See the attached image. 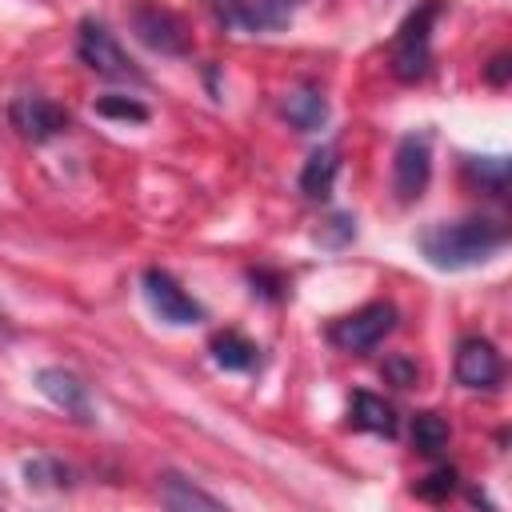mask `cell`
Returning a JSON list of instances; mask_svg holds the SVG:
<instances>
[{
    "label": "cell",
    "mask_w": 512,
    "mask_h": 512,
    "mask_svg": "<svg viewBox=\"0 0 512 512\" xmlns=\"http://www.w3.org/2000/svg\"><path fill=\"white\" fill-rule=\"evenodd\" d=\"M416 244L432 268L460 272V268H476V264L492 260L508 244V228L492 216H460V220L428 224L416 236Z\"/></svg>",
    "instance_id": "cell-1"
},
{
    "label": "cell",
    "mask_w": 512,
    "mask_h": 512,
    "mask_svg": "<svg viewBox=\"0 0 512 512\" xmlns=\"http://www.w3.org/2000/svg\"><path fill=\"white\" fill-rule=\"evenodd\" d=\"M436 16H440V0H424L396 28V40H392V72H396V80L412 84V80H424L428 76V64H432V24H436Z\"/></svg>",
    "instance_id": "cell-2"
},
{
    "label": "cell",
    "mask_w": 512,
    "mask_h": 512,
    "mask_svg": "<svg viewBox=\"0 0 512 512\" xmlns=\"http://www.w3.org/2000/svg\"><path fill=\"white\" fill-rule=\"evenodd\" d=\"M128 28L136 32V40L144 48H152L160 56H188V48H192V32H188L184 16L156 0H132Z\"/></svg>",
    "instance_id": "cell-3"
},
{
    "label": "cell",
    "mask_w": 512,
    "mask_h": 512,
    "mask_svg": "<svg viewBox=\"0 0 512 512\" xmlns=\"http://www.w3.org/2000/svg\"><path fill=\"white\" fill-rule=\"evenodd\" d=\"M76 56H80L84 68H92V72L104 76V80H132V84L144 80V72H140V68L128 60V52L116 44V36L108 32V24L96 20V16H84V20H80V28H76Z\"/></svg>",
    "instance_id": "cell-4"
},
{
    "label": "cell",
    "mask_w": 512,
    "mask_h": 512,
    "mask_svg": "<svg viewBox=\"0 0 512 512\" xmlns=\"http://www.w3.org/2000/svg\"><path fill=\"white\" fill-rule=\"evenodd\" d=\"M396 328V304L392 300H372L348 316H340L332 328H328V340L344 352H372L376 344H384V336Z\"/></svg>",
    "instance_id": "cell-5"
},
{
    "label": "cell",
    "mask_w": 512,
    "mask_h": 512,
    "mask_svg": "<svg viewBox=\"0 0 512 512\" xmlns=\"http://www.w3.org/2000/svg\"><path fill=\"white\" fill-rule=\"evenodd\" d=\"M432 180V140L428 132H408L400 144H396V156H392V188H396V200L412 204L424 196Z\"/></svg>",
    "instance_id": "cell-6"
},
{
    "label": "cell",
    "mask_w": 512,
    "mask_h": 512,
    "mask_svg": "<svg viewBox=\"0 0 512 512\" xmlns=\"http://www.w3.org/2000/svg\"><path fill=\"white\" fill-rule=\"evenodd\" d=\"M144 300L164 324L184 328V324H200L204 320V304L192 292H184L180 280L172 272H164V268H148L144 272Z\"/></svg>",
    "instance_id": "cell-7"
},
{
    "label": "cell",
    "mask_w": 512,
    "mask_h": 512,
    "mask_svg": "<svg viewBox=\"0 0 512 512\" xmlns=\"http://www.w3.org/2000/svg\"><path fill=\"white\" fill-rule=\"evenodd\" d=\"M8 124H12L24 140L44 144V140L60 136V132L72 124V116H68V108H60V104L48 100V96H16V100L8 104Z\"/></svg>",
    "instance_id": "cell-8"
},
{
    "label": "cell",
    "mask_w": 512,
    "mask_h": 512,
    "mask_svg": "<svg viewBox=\"0 0 512 512\" xmlns=\"http://www.w3.org/2000/svg\"><path fill=\"white\" fill-rule=\"evenodd\" d=\"M36 388H40V396H48L64 416H72V420H80V424H92V420H96L88 384H84L76 372H68V368H40V372H36Z\"/></svg>",
    "instance_id": "cell-9"
},
{
    "label": "cell",
    "mask_w": 512,
    "mask_h": 512,
    "mask_svg": "<svg viewBox=\"0 0 512 512\" xmlns=\"http://www.w3.org/2000/svg\"><path fill=\"white\" fill-rule=\"evenodd\" d=\"M504 376V364H500V352L492 340L484 336H468L460 340L456 348V380L464 388H496Z\"/></svg>",
    "instance_id": "cell-10"
},
{
    "label": "cell",
    "mask_w": 512,
    "mask_h": 512,
    "mask_svg": "<svg viewBox=\"0 0 512 512\" xmlns=\"http://www.w3.org/2000/svg\"><path fill=\"white\" fill-rule=\"evenodd\" d=\"M300 0H216L220 16L236 28H248V32H272V28H284L292 20Z\"/></svg>",
    "instance_id": "cell-11"
},
{
    "label": "cell",
    "mask_w": 512,
    "mask_h": 512,
    "mask_svg": "<svg viewBox=\"0 0 512 512\" xmlns=\"http://www.w3.org/2000/svg\"><path fill=\"white\" fill-rule=\"evenodd\" d=\"M280 112L284 120L296 128V132H320L328 124V100L316 92V88H296L280 100Z\"/></svg>",
    "instance_id": "cell-12"
},
{
    "label": "cell",
    "mask_w": 512,
    "mask_h": 512,
    "mask_svg": "<svg viewBox=\"0 0 512 512\" xmlns=\"http://www.w3.org/2000/svg\"><path fill=\"white\" fill-rule=\"evenodd\" d=\"M336 172H340V148L320 144V148L304 160V168H300V192H304L308 200H324V196L332 192V184H336Z\"/></svg>",
    "instance_id": "cell-13"
},
{
    "label": "cell",
    "mask_w": 512,
    "mask_h": 512,
    "mask_svg": "<svg viewBox=\"0 0 512 512\" xmlns=\"http://www.w3.org/2000/svg\"><path fill=\"white\" fill-rule=\"evenodd\" d=\"M160 504H164V508H176V512H192V508L216 512V508H224L212 492L196 488V484H192L188 476H180V472H160Z\"/></svg>",
    "instance_id": "cell-14"
},
{
    "label": "cell",
    "mask_w": 512,
    "mask_h": 512,
    "mask_svg": "<svg viewBox=\"0 0 512 512\" xmlns=\"http://www.w3.org/2000/svg\"><path fill=\"white\" fill-rule=\"evenodd\" d=\"M348 416L356 428L364 432H376V436H396V412L384 396H372V392H352V404H348Z\"/></svg>",
    "instance_id": "cell-15"
},
{
    "label": "cell",
    "mask_w": 512,
    "mask_h": 512,
    "mask_svg": "<svg viewBox=\"0 0 512 512\" xmlns=\"http://www.w3.org/2000/svg\"><path fill=\"white\" fill-rule=\"evenodd\" d=\"M212 360L224 372H248V368H256V344L228 328V332L212 336Z\"/></svg>",
    "instance_id": "cell-16"
},
{
    "label": "cell",
    "mask_w": 512,
    "mask_h": 512,
    "mask_svg": "<svg viewBox=\"0 0 512 512\" xmlns=\"http://www.w3.org/2000/svg\"><path fill=\"white\" fill-rule=\"evenodd\" d=\"M448 440H452V428L440 412H416L412 416V448L420 456H440L448 448Z\"/></svg>",
    "instance_id": "cell-17"
},
{
    "label": "cell",
    "mask_w": 512,
    "mask_h": 512,
    "mask_svg": "<svg viewBox=\"0 0 512 512\" xmlns=\"http://www.w3.org/2000/svg\"><path fill=\"white\" fill-rule=\"evenodd\" d=\"M464 172H468L488 196H504V188H508V160H504V156H468V160H464Z\"/></svg>",
    "instance_id": "cell-18"
},
{
    "label": "cell",
    "mask_w": 512,
    "mask_h": 512,
    "mask_svg": "<svg viewBox=\"0 0 512 512\" xmlns=\"http://www.w3.org/2000/svg\"><path fill=\"white\" fill-rule=\"evenodd\" d=\"M24 480H28V488H68L72 468L60 464L56 456H32V460H24Z\"/></svg>",
    "instance_id": "cell-19"
},
{
    "label": "cell",
    "mask_w": 512,
    "mask_h": 512,
    "mask_svg": "<svg viewBox=\"0 0 512 512\" xmlns=\"http://www.w3.org/2000/svg\"><path fill=\"white\" fill-rule=\"evenodd\" d=\"M96 116L124 120V124H144L148 120V104H140L136 96H100L96 100Z\"/></svg>",
    "instance_id": "cell-20"
},
{
    "label": "cell",
    "mask_w": 512,
    "mask_h": 512,
    "mask_svg": "<svg viewBox=\"0 0 512 512\" xmlns=\"http://www.w3.org/2000/svg\"><path fill=\"white\" fill-rule=\"evenodd\" d=\"M456 492V468H436L432 476H424L420 484H416V496L420 500H432V504H440V500H448Z\"/></svg>",
    "instance_id": "cell-21"
},
{
    "label": "cell",
    "mask_w": 512,
    "mask_h": 512,
    "mask_svg": "<svg viewBox=\"0 0 512 512\" xmlns=\"http://www.w3.org/2000/svg\"><path fill=\"white\" fill-rule=\"evenodd\" d=\"M384 380H388V384H396V388H412V384L420 380V368H416V360H412V356L392 352V356H384Z\"/></svg>",
    "instance_id": "cell-22"
},
{
    "label": "cell",
    "mask_w": 512,
    "mask_h": 512,
    "mask_svg": "<svg viewBox=\"0 0 512 512\" xmlns=\"http://www.w3.org/2000/svg\"><path fill=\"white\" fill-rule=\"evenodd\" d=\"M248 280H252V292H260V296H268V300H276V296H280V288H284V280H280V276H272V272H264V268H260V272H252Z\"/></svg>",
    "instance_id": "cell-23"
},
{
    "label": "cell",
    "mask_w": 512,
    "mask_h": 512,
    "mask_svg": "<svg viewBox=\"0 0 512 512\" xmlns=\"http://www.w3.org/2000/svg\"><path fill=\"white\" fill-rule=\"evenodd\" d=\"M508 72H512V60H508V52H500V56H492V64L484 68V76H488V84H508Z\"/></svg>",
    "instance_id": "cell-24"
},
{
    "label": "cell",
    "mask_w": 512,
    "mask_h": 512,
    "mask_svg": "<svg viewBox=\"0 0 512 512\" xmlns=\"http://www.w3.org/2000/svg\"><path fill=\"white\" fill-rule=\"evenodd\" d=\"M328 232H332L328 244H344V240L356 236V220H352V216H332V220H328Z\"/></svg>",
    "instance_id": "cell-25"
}]
</instances>
